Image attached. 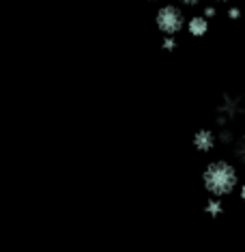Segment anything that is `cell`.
<instances>
[{
  "label": "cell",
  "instance_id": "6da1fadb",
  "mask_svg": "<svg viewBox=\"0 0 245 252\" xmlns=\"http://www.w3.org/2000/svg\"><path fill=\"white\" fill-rule=\"evenodd\" d=\"M202 186L211 196L224 198L239 188V173L237 168L226 159H215L211 162L202 173Z\"/></svg>",
  "mask_w": 245,
  "mask_h": 252
},
{
  "label": "cell",
  "instance_id": "30bf717a",
  "mask_svg": "<svg viewBox=\"0 0 245 252\" xmlns=\"http://www.w3.org/2000/svg\"><path fill=\"white\" fill-rule=\"evenodd\" d=\"M202 15H204V18H209V20H213L215 15H218L215 4H204V7H202Z\"/></svg>",
  "mask_w": 245,
  "mask_h": 252
},
{
  "label": "cell",
  "instance_id": "ba28073f",
  "mask_svg": "<svg viewBox=\"0 0 245 252\" xmlns=\"http://www.w3.org/2000/svg\"><path fill=\"white\" fill-rule=\"evenodd\" d=\"M218 140L221 142V145H235L237 138H235V134H232V129L226 125V127H221L218 131Z\"/></svg>",
  "mask_w": 245,
  "mask_h": 252
},
{
  "label": "cell",
  "instance_id": "9c48e42d",
  "mask_svg": "<svg viewBox=\"0 0 245 252\" xmlns=\"http://www.w3.org/2000/svg\"><path fill=\"white\" fill-rule=\"evenodd\" d=\"M176 45H179L176 37H172V35H163V39H162V48L166 50V52H174Z\"/></svg>",
  "mask_w": 245,
  "mask_h": 252
},
{
  "label": "cell",
  "instance_id": "2e32d148",
  "mask_svg": "<svg viewBox=\"0 0 245 252\" xmlns=\"http://www.w3.org/2000/svg\"><path fill=\"white\" fill-rule=\"evenodd\" d=\"M243 101H245V95H243Z\"/></svg>",
  "mask_w": 245,
  "mask_h": 252
},
{
  "label": "cell",
  "instance_id": "52a82bcc",
  "mask_svg": "<svg viewBox=\"0 0 245 252\" xmlns=\"http://www.w3.org/2000/svg\"><path fill=\"white\" fill-rule=\"evenodd\" d=\"M235 149V158H237V162H241L243 166H245V134L243 136H239V138L235 140V145H232Z\"/></svg>",
  "mask_w": 245,
  "mask_h": 252
},
{
  "label": "cell",
  "instance_id": "5b68a950",
  "mask_svg": "<svg viewBox=\"0 0 245 252\" xmlns=\"http://www.w3.org/2000/svg\"><path fill=\"white\" fill-rule=\"evenodd\" d=\"M209 28H211V20H209V18H204L202 13H198V15H191V18L187 20L185 31L190 32L191 37L200 39V37H204V35L209 32Z\"/></svg>",
  "mask_w": 245,
  "mask_h": 252
},
{
  "label": "cell",
  "instance_id": "3957f363",
  "mask_svg": "<svg viewBox=\"0 0 245 252\" xmlns=\"http://www.w3.org/2000/svg\"><path fill=\"white\" fill-rule=\"evenodd\" d=\"M243 110H245V101H243V97L226 93V95L219 99L218 110H215V114H218V117H215V119H218V125H219V127H226L228 123L237 121L239 114H241Z\"/></svg>",
  "mask_w": 245,
  "mask_h": 252
},
{
  "label": "cell",
  "instance_id": "5bb4252c",
  "mask_svg": "<svg viewBox=\"0 0 245 252\" xmlns=\"http://www.w3.org/2000/svg\"><path fill=\"white\" fill-rule=\"evenodd\" d=\"M215 2H219V4H226V2H230V0H215Z\"/></svg>",
  "mask_w": 245,
  "mask_h": 252
},
{
  "label": "cell",
  "instance_id": "7c38bea8",
  "mask_svg": "<svg viewBox=\"0 0 245 252\" xmlns=\"http://www.w3.org/2000/svg\"><path fill=\"white\" fill-rule=\"evenodd\" d=\"M179 4H183V7H198V4H202V0H179Z\"/></svg>",
  "mask_w": 245,
  "mask_h": 252
},
{
  "label": "cell",
  "instance_id": "4fadbf2b",
  "mask_svg": "<svg viewBox=\"0 0 245 252\" xmlns=\"http://www.w3.org/2000/svg\"><path fill=\"white\" fill-rule=\"evenodd\" d=\"M239 196H241V200H243V203H245V183H243V186H241V188H239Z\"/></svg>",
  "mask_w": 245,
  "mask_h": 252
},
{
  "label": "cell",
  "instance_id": "8992f818",
  "mask_svg": "<svg viewBox=\"0 0 245 252\" xmlns=\"http://www.w3.org/2000/svg\"><path fill=\"white\" fill-rule=\"evenodd\" d=\"M204 214L209 218H219L224 214V200L218 198V196H211L207 203H204Z\"/></svg>",
  "mask_w": 245,
  "mask_h": 252
},
{
  "label": "cell",
  "instance_id": "277c9868",
  "mask_svg": "<svg viewBox=\"0 0 245 252\" xmlns=\"http://www.w3.org/2000/svg\"><path fill=\"white\" fill-rule=\"evenodd\" d=\"M218 142H219L218 134H215L213 129H209V127L198 129L196 134H193V138H191V145H193V149H196L198 153H211Z\"/></svg>",
  "mask_w": 245,
  "mask_h": 252
},
{
  "label": "cell",
  "instance_id": "9a60e30c",
  "mask_svg": "<svg viewBox=\"0 0 245 252\" xmlns=\"http://www.w3.org/2000/svg\"><path fill=\"white\" fill-rule=\"evenodd\" d=\"M146 2H157V0H146Z\"/></svg>",
  "mask_w": 245,
  "mask_h": 252
},
{
  "label": "cell",
  "instance_id": "8fae6325",
  "mask_svg": "<svg viewBox=\"0 0 245 252\" xmlns=\"http://www.w3.org/2000/svg\"><path fill=\"white\" fill-rule=\"evenodd\" d=\"M228 18H230V20H239V18H241V9H239V7H230V9H228Z\"/></svg>",
  "mask_w": 245,
  "mask_h": 252
},
{
  "label": "cell",
  "instance_id": "7a4b0ae2",
  "mask_svg": "<svg viewBox=\"0 0 245 252\" xmlns=\"http://www.w3.org/2000/svg\"><path fill=\"white\" fill-rule=\"evenodd\" d=\"M155 26L157 31L162 32V35H172L176 37L181 31L187 26V18L183 13V9L179 7V4H162V7L157 9L155 13Z\"/></svg>",
  "mask_w": 245,
  "mask_h": 252
}]
</instances>
